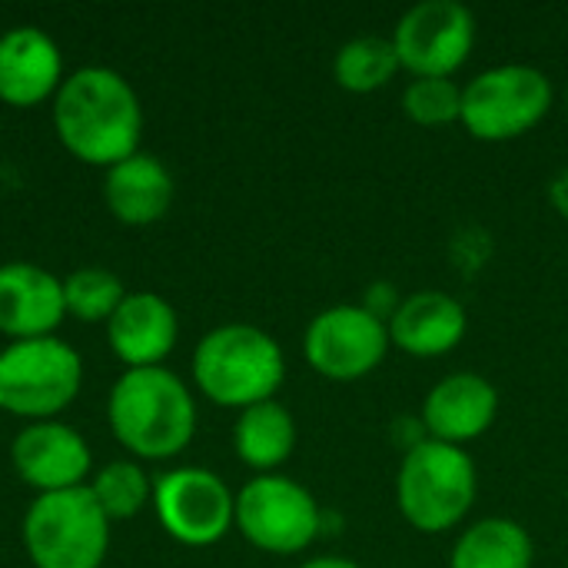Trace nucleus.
<instances>
[{
  "label": "nucleus",
  "mask_w": 568,
  "mask_h": 568,
  "mask_svg": "<svg viewBox=\"0 0 568 568\" xmlns=\"http://www.w3.org/2000/svg\"><path fill=\"white\" fill-rule=\"evenodd\" d=\"M479 493V473L469 453L436 439L413 446L396 473L399 516L426 536L456 529Z\"/></svg>",
  "instance_id": "4"
},
{
  "label": "nucleus",
  "mask_w": 568,
  "mask_h": 568,
  "mask_svg": "<svg viewBox=\"0 0 568 568\" xmlns=\"http://www.w3.org/2000/svg\"><path fill=\"white\" fill-rule=\"evenodd\" d=\"M552 80L529 63H503L476 73L463 87V126L486 143H506L546 120Z\"/></svg>",
  "instance_id": "7"
},
{
  "label": "nucleus",
  "mask_w": 568,
  "mask_h": 568,
  "mask_svg": "<svg viewBox=\"0 0 568 568\" xmlns=\"http://www.w3.org/2000/svg\"><path fill=\"white\" fill-rule=\"evenodd\" d=\"M23 546L37 568H100L110 549V519L90 486L43 493L23 516Z\"/></svg>",
  "instance_id": "5"
},
{
  "label": "nucleus",
  "mask_w": 568,
  "mask_h": 568,
  "mask_svg": "<svg viewBox=\"0 0 568 568\" xmlns=\"http://www.w3.org/2000/svg\"><path fill=\"white\" fill-rule=\"evenodd\" d=\"M63 280L37 263L0 266V333L17 339L53 336L63 323Z\"/></svg>",
  "instance_id": "14"
},
{
  "label": "nucleus",
  "mask_w": 568,
  "mask_h": 568,
  "mask_svg": "<svg viewBox=\"0 0 568 568\" xmlns=\"http://www.w3.org/2000/svg\"><path fill=\"white\" fill-rule=\"evenodd\" d=\"M300 568H359V566H356V562H349V559H343V556H320V559L303 562Z\"/></svg>",
  "instance_id": "25"
},
{
  "label": "nucleus",
  "mask_w": 568,
  "mask_h": 568,
  "mask_svg": "<svg viewBox=\"0 0 568 568\" xmlns=\"http://www.w3.org/2000/svg\"><path fill=\"white\" fill-rule=\"evenodd\" d=\"M103 200L120 223L150 226L163 220L173 203V176L156 156L133 153L106 170Z\"/></svg>",
  "instance_id": "18"
},
{
  "label": "nucleus",
  "mask_w": 568,
  "mask_h": 568,
  "mask_svg": "<svg viewBox=\"0 0 568 568\" xmlns=\"http://www.w3.org/2000/svg\"><path fill=\"white\" fill-rule=\"evenodd\" d=\"M106 419L130 453L143 459H173L196 433V403L183 379L163 366L126 369L110 389Z\"/></svg>",
  "instance_id": "2"
},
{
  "label": "nucleus",
  "mask_w": 568,
  "mask_h": 568,
  "mask_svg": "<svg viewBox=\"0 0 568 568\" xmlns=\"http://www.w3.org/2000/svg\"><path fill=\"white\" fill-rule=\"evenodd\" d=\"M180 336L176 310L156 293H126L120 310L106 323V339L126 369L160 366Z\"/></svg>",
  "instance_id": "16"
},
{
  "label": "nucleus",
  "mask_w": 568,
  "mask_h": 568,
  "mask_svg": "<svg viewBox=\"0 0 568 568\" xmlns=\"http://www.w3.org/2000/svg\"><path fill=\"white\" fill-rule=\"evenodd\" d=\"M389 329L363 306H329L316 313L303 336L306 363L333 383H356L379 369L389 353Z\"/></svg>",
  "instance_id": "9"
},
{
  "label": "nucleus",
  "mask_w": 568,
  "mask_h": 568,
  "mask_svg": "<svg viewBox=\"0 0 568 568\" xmlns=\"http://www.w3.org/2000/svg\"><path fill=\"white\" fill-rule=\"evenodd\" d=\"M90 493H93V499H97V506L103 509L106 519H133L153 496L146 473L136 463H126V459L103 466L93 476Z\"/></svg>",
  "instance_id": "23"
},
{
  "label": "nucleus",
  "mask_w": 568,
  "mask_h": 568,
  "mask_svg": "<svg viewBox=\"0 0 568 568\" xmlns=\"http://www.w3.org/2000/svg\"><path fill=\"white\" fill-rule=\"evenodd\" d=\"M153 506L170 539L203 549L216 546L236 523V499L226 483L200 466H183L156 479Z\"/></svg>",
  "instance_id": "11"
},
{
  "label": "nucleus",
  "mask_w": 568,
  "mask_h": 568,
  "mask_svg": "<svg viewBox=\"0 0 568 568\" xmlns=\"http://www.w3.org/2000/svg\"><path fill=\"white\" fill-rule=\"evenodd\" d=\"M236 529L270 556L303 552L323 529V513L310 489L290 476H256L236 496Z\"/></svg>",
  "instance_id": "8"
},
{
  "label": "nucleus",
  "mask_w": 568,
  "mask_h": 568,
  "mask_svg": "<svg viewBox=\"0 0 568 568\" xmlns=\"http://www.w3.org/2000/svg\"><path fill=\"white\" fill-rule=\"evenodd\" d=\"M536 546L526 526L513 519H483L469 526L449 556V568H532Z\"/></svg>",
  "instance_id": "20"
},
{
  "label": "nucleus",
  "mask_w": 568,
  "mask_h": 568,
  "mask_svg": "<svg viewBox=\"0 0 568 568\" xmlns=\"http://www.w3.org/2000/svg\"><path fill=\"white\" fill-rule=\"evenodd\" d=\"M60 47L40 27H17L0 37V100L10 106H37L57 97L63 83Z\"/></svg>",
  "instance_id": "15"
},
{
  "label": "nucleus",
  "mask_w": 568,
  "mask_h": 568,
  "mask_svg": "<svg viewBox=\"0 0 568 568\" xmlns=\"http://www.w3.org/2000/svg\"><path fill=\"white\" fill-rule=\"evenodd\" d=\"M499 413L496 386L479 373H453L439 379L423 399V433L426 439L446 446H466L489 433Z\"/></svg>",
  "instance_id": "13"
},
{
  "label": "nucleus",
  "mask_w": 568,
  "mask_h": 568,
  "mask_svg": "<svg viewBox=\"0 0 568 568\" xmlns=\"http://www.w3.org/2000/svg\"><path fill=\"white\" fill-rule=\"evenodd\" d=\"M399 70L403 67H399L393 37H376V33L346 40L333 60V77L349 93H373L386 87Z\"/></svg>",
  "instance_id": "21"
},
{
  "label": "nucleus",
  "mask_w": 568,
  "mask_h": 568,
  "mask_svg": "<svg viewBox=\"0 0 568 568\" xmlns=\"http://www.w3.org/2000/svg\"><path fill=\"white\" fill-rule=\"evenodd\" d=\"M403 110L419 126H446L463 113V87L449 77H416L403 90Z\"/></svg>",
  "instance_id": "24"
},
{
  "label": "nucleus",
  "mask_w": 568,
  "mask_h": 568,
  "mask_svg": "<svg viewBox=\"0 0 568 568\" xmlns=\"http://www.w3.org/2000/svg\"><path fill=\"white\" fill-rule=\"evenodd\" d=\"M233 446H236V456L250 469H256L260 476H270L296 449V423L290 409L280 406L276 399L256 403L240 413L236 429H233Z\"/></svg>",
  "instance_id": "19"
},
{
  "label": "nucleus",
  "mask_w": 568,
  "mask_h": 568,
  "mask_svg": "<svg viewBox=\"0 0 568 568\" xmlns=\"http://www.w3.org/2000/svg\"><path fill=\"white\" fill-rule=\"evenodd\" d=\"M466 310L456 296L439 290H419L399 303L393 320L386 323L389 343L409 356L436 359L453 353L466 336Z\"/></svg>",
  "instance_id": "17"
},
{
  "label": "nucleus",
  "mask_w": 568,
  "mask_h": 568,
  "mask_svg": "<svg viewBox=\"0 0 568 568\" xmlns=\"http://www.w3.org/2000/svg\"><path fill=\"white\" fill-rule=\"evenodd\" d=\"M393 47L413 77H453L476 47V17L459 0H423L399 17Z\"/></svg>",
  "instance_id": "10"
},
{
  "label": "nucleus",
  "mask_w": 568,
  "mask_h": 568,
  "mask_svg": "<svg viewBox=\"0 0 568 568\" xmlns=\"http://www.w3.org/2000/svg\"><path fill=\"white\" fill-rule=\"evenodd\" d=\"M126 300L116 273L103 266H83L63 280V306L80 323H110V316Z\"/></svg>",
  "instance_id": "22"
},
{
  "label": "nucleus",
  "mask_w": 568,
  "mask_h": 568,
  "mask_svg": "<svg viewBox=\"0 0 568 568\" xmlns=\"http://www.w3.org/2000/svg\"><path fill=\"white\" fill-rule=\"evenodd\" d=\"M193 379L210 403L243 413L276 396L286 379V359L280 343L260 326L230 323L200 339Z\"/></svg>",
  "instance_id": "3"
},
{
  "label": "nucleus",
  "mask_w": 568,
  "mask_h": 568,
  "mask_svg": "<svg viewBox=\"0 0 568 568\" xmlns=\"http://www.w3.org/2000/svg\"><path fill=\"white\" fill-rule=\"evenodd\" d=\"M83 383V363L57 336L17 339L0 353V409L47 423L67 409Z\"/></svg>",
  "instance_id": "6"
},
{
  "label": "nucleus",
  "mask_w": 568,
  "mask_h": 568,
  "mask_svg": "<svg viewBox=\"0 0 568 568\" xmlns=\"http://www.w3.org/2000/svg\"><path fill=\"white\" fill-rule=\"evenodd\" d=\"M17 476L43 493H63L83 486L90 476V446L87 439L63 423H33L17 433L10 446Z\"/></svg>",
  "instance_id": "12"
},
{
  "label": "nucleus",
  "mask_w": 568,
  "mask_h": 568,
  "mask_svg": "<svg viewBox=\"0 0 568 568\" xmlns=\"http://www.w3.org/2000/svg\"><path fill=\"white\" fill-rule=\"evenodd\" d=\"M60 143L90 166H116L140 153L143 106L133 87L106 67L70 73L53 97Z\"/></svg>",
  "instance_id": "1"
}]
</instances>
